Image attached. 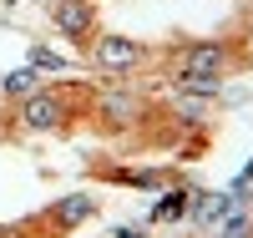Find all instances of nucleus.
I'll return each instance as SVG.
<instances>
[{"instance_id":"1","label":"nucleus","mask_w":253,"mask_h":238,"mask_svg":"<svg viewBox=\"0 0 253 238\" xmlns=\"http://www.w3.org/2000/svg\"><path fill=\"white\" fill-rule=\"evenodd\" d=\"M228 66V46L223 41H203V46H187L177 56V81L182 76H223Z\"/></svg>"},{"instance_id":"2","label":"nucleus","mask_w":253,"mask_h":238,"mask_svg":"<svg viewBox=\"0 0 253 238\" xmlns=\"http://www.w3.org/2000/svg\"><path fill=\"white\" fill-rule=\"evenodd\" d=\"M91 61L101 71H132L142 61V46L126 41V36H101V41H91Z\"/></svg>"},{"instance_id":"3","label":"nucleus","mask_w":253,"mask_h":238,"mask_svg":"<svg viewBox=\"0 0 253 238\" xmlns=\"http://www.w3.org/2000/svg\"><path fill=\"white\" fill-rule=\"evenodd\" d=\"M66 122V101L51 96V92H31L20 101V127H31V132H46V127H61Z\"/></svg>"},{"instance_id":"4","label":"nucleus","mask_w":253,"mask_h":238,"mask_svg":"<svg viewBox=\"0 0 253 238\" xmlns=\"http://www.w3.org/2000/svg\"><path fill=\"white\" fill-rule=\"evenodd\" d=\"M51 20H56V31H66V36H91L96 5H91V0H56V5H51Z\"/></svg>"},{"instance_id":"5","label":"nucleus","mask_w":253,"mask_h":238,"mask_svg":"<svg viewBox=\"0 0 253 238\" xmlns=\"http://www.w3.org/2000/svg\"><path fill=\"white\" fill-rule=\"evenodd\" d=\"M187 208H193V192H187V188H172V192H162V203L152 208V218H182Z\"/></svg>"},{"instance_id":"6","label":"nucleus","mask_w":253,"mask_h":238,"mask_svg":"<svg viewBox=\"0 0 253 238\" xmlns=\"http://www.w3.org/2000/svg\"><path fill=\"white\" fill-rule=\"evenodd\" d=\"M198 218L203 223H218V218H228V213H233V198H228V192H208V198H198Z\"/></svg>"},{"instance_id":"7","label":"nucleus","mask_w":253,"mask_h":238,"mask_svg":"<svg viewBox=\"0 0 253 238\" xmlns=\"http://www.w3.org/2000/svg\"><path fill=\"white\" fill-rule=\"evenodd\" d=\"M0 92H10V96H31V92H36V66H26V71H10V76H0Z\"/></svg>"},{"instance_id":"8","label":"nucleus","mask_w":253,"mask_h":238,"mask_svg":"<svg viewBox=\"0 0 253 238\" xmlns=\"http://www.w3.org/2000/svg\"><path fill=\"white\" fill-rule=\"evenodd\" d=\"M81 218H91V203L86 198H61L56 203V223H81Z\"/></svg>"},{"instance_id":"9","label":"nucleus","mask_w":253,"mask_h":238,"mask_svg":"<svg viewBox=\"0 0 253 238\" xmlns=\"http://www.w3.org/2000/svg\"><path fill=\"white\" fill-rule=\"evenodd\" d=\"M31 66H36V71H61L66 61H61L56 51H46V46H31Z\"/></svg>"},{"instance_id":"10","label":"nucleus","mask_w":253,"mask_h":238,"mask_svg":"<svg viewBox=\"0 0 253 238\" xmlns=\"http://www.w3.org/2000/svg\"><path fill=\"white\" fill-rule=\"evenodd\" d=\"M107 117H117V127H126V122L137 117V101H122V96H117V101H107Z\"/></svg>"},{"instance_id":"11","label":"nucleus","mask_w":253,"mask_h":238,"mask_svg":"<svg viewBox=\"0 0 253 238\" xmlns=\"http://www.w3.org/2000/svg\"><path fill=\"white\" fill-rule=\"evenodd\" d=\"M223 238H248V218H233V223L223 228Z\"/></svg>"},{"instance_id":"12","label":"nucleus","mask_w":253,"mask_h":238,"mask_svg":"<svg viewBox=\"0 0 253 238\" xmlns=\"http://www.w3.org/2000/svg\"><path fill=\"white\" fill-rule=\"evenodd\" d=\"M248 56H253V31H248Z\"/></svg>"}]
</instances>
